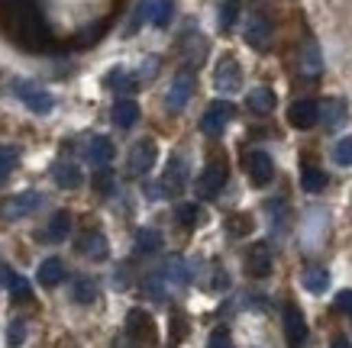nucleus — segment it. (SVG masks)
Instances as JSON below:
<instances>
[{
    "mask_svg": "<svg viewBox=\"0 0 352 348\" xmlns=\"http://www.w3.org/2000/svg\"><path fill=\"white\" fill-rule=\"evenodd\" d=\"M214 87L220 97H233L243 87V71H239L236 55H220V62L214 68Z\"/></svg>",
    "mask_w": 352,
    "mask_h": 348,
    "instance_id": "f257e3e1",
    "label": "nucleus"
},
{
    "mask_svg": "<svg viewBox=\"0 0 352 348\" xmlns=\"http://www.w3.org/2000/svg\"><path fill=\"white\" fill-rule=\"evenodd\" d=\"M194 87H197V78H194L191 68H184V71L175 74V81H171V87H168V97H165V106H168V113H182L184 106L191 104Z\"/></svg>",
    "mask_w": 352,
    "mask_h": 348,
    "instance_id": "f03ea898",
    "label": "nucleus"
},
{
    "mask_svg": "<svg viewBox=\"0 0 352 348\" xmlns=\"http://www.w3.org/2000/svg\"><path fill=\"white\" fill-rule=\"evenodd\" d=\"M39 207H43V194H39V190H23V194H16L10 200H3L0 216H3V220H23V216L36 213Z\"/></svg>",
    "mask_w": 352,
    "mask_h": 348,
    "instance_id": "7ed1b4c3",
    "label": "nucleus"
},
{
    "mask_svg": "<svg viewBox=\"0 0 352 348\" xmlns=\"http://www.w3.org/2000/svg\"><path fill=\"white\" fill-rule=\"evenodd\" d=\"M223 184H226V165L223 161H207V168L201 171L194 190H197L201 200H210V197H217V194L223 190Z\"/></svg>",
    "mask_w": 352,
    "mask_h": 348,
    "instance_id": "20e7f679",
    "label": "nucleus"
},
{
    "mask_svg": "<svg viewBox=\"0 0 352 348\" xmlns=\"http://www.w3.org/2000/svg\"><path fill=\"white\" fill-rule=\"evenodd\" d=\"M13 91L20 94V100H23V106L30 110V113H39V116H45V113H52V94L49 91H43L39 84H26V81H16L13 84Z\"/></svg>",
    "mask_w": 352,
    "mask_h": 348,
    "instance_id": "39448f33",
    "label": "nucleus"
},
{
    "mask_svg": "<svg viewBox=\"0 0 352 348\" xmlns=\"http://www.w3.org/2000/svg\"><path fill=\"white\" fill-rule=\"evenodd\" d=\"M233 104L230 100H217V104H210L207 110H204L201 116V129L207 132V136H220L226 126H230V119H233Z\"/></svg>",
    "mask_w": 352,
    "mask_h": 348,
    "instance_id": "423d86ee",
    "label": "nucleus"
},
{
    "mask_svg": "<svg viewBox=\"0 0 352 348\" xmlns=\"http://www.w3.org/2000/svg\"><path fill=\"white\" fill-rule=\"evenodd\" d=\"M188 184V161L182 155H171L168 165H165V174H162V190L168 194V197H178Z\"/></svg>",
    "mask_w": 352,
    "mask_h": 348,
    "instance_id": "0eeeda50",
    "label": "nucleus"
},
{
    "mask_svg": "<svg viewBox=\"0 0 352 348\" xmlns=\"http://www.w3.org/2000/svg\"><path fill=\"white\" fill-rule=\"evenodd\" d=\"M245 168H249V178H252L256 187H265L268 181L275 178V161H272V155L262 152V148H256V152L245 155Z\"/></svg>",
    "mask_w": 352,
    "mask_h": 348,
    "instance_id": "6e6552de",
    "label": "nucleus"
},
{
    "mask_svg": "<svg viewBox=\"0 0 352 348\" xmlns=\"http://www.w3.org/2000/svg\"><path fill=\"white\" fill-rule=\"evenodd\" d=\"M126 332L133 342H146V345H155V323L146 310H129L126 313Z\"/></svg>",
    "mask_w": 352,
    "mask_h": 348,
    "instance_id": "1a4fd4ad",
    "label": "nucleus"
},
{
    "mask_svg": "<svg viewBox=\"0 0 352 348\" xmlns=\"http://www.w3.org/2000/svg\"><path fill=\"white\" fill-rule=\"evenodd\" d=\"M285 336H288L291 348L307 345V319H304V313H300V306H294V303L285 306Z\"/></svg>",
    "mask_w": 352,
    "mask_h": 348,
    "instance_id": "9d476101",
    "label": "nucleus"
},
{
    "mask_svg": "<svg viewBox=\"0 0 352 348\" xmlns=\"http://www.w3.org/2000/svg\"><path fill=\"white\" fill-rule=\"evenodd\" d=\"M155 159H159L155 142H152V139H139L136 146L129 148V174H146V171H152Z\"/></svg>",
    "mask_w": 352,
    "mask_h": 348,
    "instance_id": "9b49d317",
    "label": "nucleus"
},
{
    "mask_svg": "<svg viewBox=\"0 0 352 348\" xmlns=\"http://www.w3.org/2000/svg\"><path fill=\"white\" fill-rule=\"evenodd\" d=\"M317 119H323L327 129H340L342 123H349V104L342 97H327L323 106L317 104Z\"/></svg>",
    "mask_w": 352,
    "mask_h": 348,
    "instance_id": "f8f14e48",
    "label": "nucleus"
},
{
    "mask_svg": "<svg viewBox=\"0 0 352 348\" xmlns=\"http://www.w3.org/2000/svg\"><path fill=\"white\" fill-rule=\"evenodd\" d=\"M245 271H249V277H258V281L272 275V248L265 242H256L245 252Z\"/></svg>",
    "mask_w": 352,
    "mask_h": 348,
    "instance_id": "ddd939ff",
    "label": "nucleus"
},
{
    "mask_svg": "<svg viewBox=\"0 0 352 348\" xmlns=\"http://www.w3.org/2000/svg\"><path fill=\"white\" fill-rule=\"evenodd\" d=\"M245 43L258 49V52H265L268 43H272V23L262 16V13H252L249 20H245Z\"/></svg>",
    "mask_w": 352,
    "mask_h": 348,
    "instance_id": "4468645a",
    "label": "nucleus"
},
{
    "mask_svg": "<svg viewBox=\"0 0 352 348\" xmlns=\"http://www.w3.org/2000/svg\"><path fill=\"white\" fill-rule=\"evenodd\" d=\"M288 123L294 129L317 126V123H320V119H317V104H314V100H294L288 110Z\"/></svg>",
    "mask_w": 352,
    "mask_h": 348,
    "instance_id": "2eb2a0df",
    "label": "nucleus"
},
{
    "mask_svg": "<svg viewBox=\"0 0 352 348\" xmlns=\"http://www.w3.org/2000/svg\"><path fill=\"white\" fill-rule=\"evenodd\" d=\"M78 252L85 255V258H91V262H104L110 252V245L100 232H85V235L78 239Z\"/></svg>",
    "mask_w": 352,
    "mask_h": 348,
    "instance_id": "dca6fc26",
    "label": "nucleus"
},
{
    "mask_svg": "<svg viewBox=\"0 0 352 348\" xmlns=\"http://www.w3.org/2000/svg\"><path fill=\"white\" fill-rule=\"evenodd\" d=\"M87 161L91 165H97V168H104V165H110V159H113V142H110L107 136H94L91 142H87Z\"/></svg>",
    "mask_w": 352,
    "mask_h": 348,
    "instance_id": "f3484780",
    "label": "nucleus"
},
{
    "mask_svg": "<svg viewBox=\"0 0 352 348\" xmlns=\"http://www.w3.org/2000/svg\"><path fill=\"white\" fill-rule=\"evenodd\" d=\"M52 181L62 190H78L81 187V168L72 165V161H58V165L52 168Z\"/></svg>",
    "mask_w": 352,
    "mask_h": 348,
    "instance_id": "a211bd4d",
    "label": "nucleus"
},
{
    "mask_svg": "<svg viewBox=\"0 0 352 348\" xmlns=\"http://www.w3.org/2000/svg\"><path fill=\"white\" fill-rule=\"evenodd\" d=\"M275 104H278V97H275V91H272V87H256L252 94L245 97V106H249L256 116L272 113V110H275Z\"/></svg>",
    "mask_w": 352,
    "mask_h": 348,
    "instance_id": "6ab92c4d",
    "label": "nucleus"
},
{
    "mask_svg": "<svg viewBox=\"0 0 352 348\" xmlns=\"http://www.w3.org/2000/svg\"><path fill=\"white\" fill-rule=\"evenodd\" d=\"M113 123H117L120 129L136 126V123H139V104H136V100H129V97L117 100V104H113Z\"/></svg>",
    "mask_w": 352,
    "mask_h": 348,
    "instance_id": "aec40b11",
    "label": "nucleus"
},
{
    "mask_svg": "<svg viewBox=\"0 0 352 348\" xmlns=\"http://www.w3.org/2000/svg\"><path fill=\"white\" fill-rule=\"evenodd\" d=\"M68 232H72V213H68V210H58L52 220H49L45 239H49V242H65V239H68Z\"/></svg>",
    "mask_w": 352,
    "mask_h": 348,
    "instance_id": "412c9836",
    "label": "nucleus"
},
{
    "mask_svg": "<svg viewBox=\"0 0 352 348\" xmlns=\"http://www.w3.org/2000/svg\"><path fill=\"white\" fill-rule=\"evenodd\" d=\"M300 68H304V74H307V78H317V74H323V55H320V49H317V43H314V39L304 45Z\"/></svg>",
    "mask_w": 352,
    "mask_h": 348,
    "instance_id": "4be33fe9",
    "label": "nucleus"
},
{
    "mask_svg": "<svg viewBox=\"0 0 352 348\" xmlns=\"http://www.w3.org/2000/svg\"><path fill=\"white\" fill-rule=\"evenodd\" d=\"M3 284H7V290H10L13 300H32V287L26 277H20L16 271H10V268H3Z\"/></svg>",
    "mask_w": 352,
    "mask_h": 348,
    "instance_id": "5701e85b",
    "label": "nucleus"
},
{
    "mask_svg": "<svg viewBox=\"0 0 352 348\" xmlns=\"http://www.w3.org/2000/svg\"><path fill=\"white\" fill-rule=\"evenodd\" d=\"M39 284L43 287H55V284H62V277H65V264L58 262V258H45L43 264H39Z\"/></svg>",
    "mask_w": 352,
    "mask_h": 348,
    "instance_id": "b1692460",
    "label": "nucleus"
},
{
    "mask_svg": "<svg viewBox=\"0 0 352 348\" xmlns=\"http://www.w3.org/2000/svg\"><path fill=\"white\" fill-rule=\"evenodd\" d=\"M304 287H307L310 294H323V290L330 287V271L320 268V264L307 268V271H304Z\"/></svg>",
    "mask_w": 352,
    "mask_h": 348,
    "instance_id": "393cba45",
    "label": "nucleus"
},
{
    "mask_svg": "<svg viewBox=\"0 0 352 348\" xmlns=\"http://www.w3.org/2000/svg\"><path fill=\"white\" fill-rule=\"evenodd\" d=\"M136 78L126 71V68H113V71L107 74V87L110 91H120V94H129V91H136Z\"/></svg>",
    "mask_w": 352,
    "mask_h": 348,
    "instance_id": "a878e982",
    "label": "nucleus"
},
{
    "mask_svg": "<svg viewBox=\"0 0 352 348\" xmlns=\"http://www.w3.org/2000/svg\"><path fill=\"white\" fill-rule=\"evenodd\" d=\"M162 248V235L155 229H139L136 232V252L139 255H155Z\"/></svg>",
    "mask_w": 352,
    "mask_h": 348,
    "instance_id": "bb28decb",
    "label": "nucleus"
},
{
    "mask_svg": "<svg viewBox=\"0 0 352 348\" xmlns=\"http://www.w3.org/2000/svg\"><path fill=\"white\" fill-rule=\"evenodd\" d=\"M16 165H20V148L16 146H0V184L10 178Z\"/></svg>",
    "mask_w": 352,
    "mask_h": 348,
    "instance_id": "cd10ccee",
    "label": "nucleus"
},
{
    "mask_svg": "<svg viewBox=\"0 0 352 348\" xmlns=\"http://www.w3.org/2000/svg\"><path fill=\"white\" fill-rule=\"evenodd\" d=\"M327 171L320 168H304V174H300V187L307 190V194H320L323 187H327Z\"/></svg>",
    "mask_w": 352,
    "mask_h": 348,
    "instance_id": "c85d7f7f",
    "label": "nucleus"
},
{
    "mask_svg": "<svg viewBox=\"0 0 352 348\" xmlns=\"http://www.w3.org/2000/svg\"><path fill=\"white\" fill-rule=\"evenodd\" d=\"M226 232L233 235V239H243L252 232V216L249 213H233L230 220H226Z\"/></svg>",
    "mask_w": 352,
    "mask_h": 348,
    "instance_id": "c756f323",
    "label": "nucleus"
},
{
    "mask_svg": "<svg viewBox=\"0 0 352 348\" xmlns=\"http://www.w3.org/2000/svg\"><path fill=\"white\" fill-rule=\"evenodd\" d=\"M175 16V0H155V10H152V26L165 30Z\"/></svg>",
    "mask_w": 352,
    "mask_h": 348,
    "instance_id": "7c9ffc66",
    "label": "nucleus"
},
{
    "mask_svg": "<svg viewBox=\"0 0 352 348\" xmlns=\"http://www.w3.org/2000/svg\"><path fill=\"white\" fill-rule=\"evenodd\" d=\"M75 300L78 303H85V306L97 300V284L91 281V277H81V281L75 284Z\"/></svg>",
    "mask_w": 352,
    "mask_h": 348,
    "instance_id": "2f4dec72",
    "label": "nucleus"
},
{
    "mask_svg": "<svg viewBox=\"0 0 352 348\" xmlns=\"http://www.w3.org/2000/svg\"><path fill=\"white\" fill-rule=\"evenodd\" d=\"M188 336V319L182 313H175L171 316V332H168V348H178L182 345V338Z\"/></svg>",
    "mask_w": 352,
    "mask_h": 348,
    "instance_id": "473e14b6",
    "label": "nucleus"
},
{
    "mask_svg": "<svg viewBox=\"0 0 352 348\" xmlns=\"http://www.w3.org/2000/svg\"><path fill=\"white\" fill-rule=\"evenodd\" d=\"M236 16H239V0H223V7H220V30L223 32L233 30Z\"/></svg>",
    "mask_w": 352,
    "mask_h": 348,
    "instance_id": "72a5a7b5",
    "label": "nucleus"
},
{
    "mask_svg": "<svg viewBox=\"0 0 352 348\" xmlns=\"http://www.w3.org/2000/svg\"><path fill=\"white\" fill-rule=\"evenodd\" d=\"M333 159H336V165L349 168V165H352V136H346V139H340V142H336V148H333Z\"/></svg>",
    "mask_w": 352,
    "mask_h": 348,
    "instance_id": "f704fd0d",
    "label": "nucleus"
},
{
    "mask_svg": "<svg viewBox=\"0 0 352 348\" xmlns=\"http://www.w3.org/2000/svg\"><path fill=\"white\" fill-rule=\"evenodd\" d=\"M23 342H26V323H23V319H13L10 326H7V345L20 348Z\"/></svg>",
    "mask_w": 352,
    "mask_h": 348,
    "instance_id": "c9c22d12",
    "label": "nucleus"
},
{
    "mask_svg": "<svg viewBox=\"0 0 352 348\" xmlns=\"http://www.w3.org/2000/svg\"><path fill=\"white\" fill-rule=\"evenodd\" d=\"M175 220L182 222V226H194V222L201 220V210H197L194 203H182V207L175 210Z\"/></svg>",
    "mask_w": 352,
    "mask_h": 348,
    "instance_id": "e433bc0d",
    "label": "nucleus"
},
{
    "mask_svg": "<svg viewBox=\"0 0 352 348\" xmlns=\"http://www.w3.org/2000/svg\"><path fill=\"white\" fill-rule=\"evenodd\" d=\"M207 348H233V338H230V329H214L210 338H207Z\"/></svg>",
    "mask_w": 352,
    "mask_h": 348,
    "instance_id": "4c0bfd02",
    "label": "nucleus"
},
{
    "mask_svg": "<svg viewBox=\"0 0 352 348\" xmlns=\"http://www.w3.org/2000/svg\"><path fill=\"white\" fill-rule=\"evenodd\" d=\"M165 275H168L175 284H188V268L182 264V258H171V262H168V271H165Z\"/></svg>",
    "mask_w": 352,
    "mask_h": 348,
    "instance_id": "58836bf2",
    "label": "nucleus"
},
{
    "mask_svg": "<svg viewBox=\"0 0 352 348\" xmlns=\"http://www.w3.org/2000/svg\"><path fill=\"white\" fill-rule=\"evenodd\" d=\"M94 187L100 190V194H110V190H113V174H110V171H97Z\"/></svg>",
    "mask_w": 352,
    "mask_h": 348,
    "instance_id": "ea45409f",
    "label": "nucleus"
},
{
    "mask_svg": "<svg viewBox=\"0 0 352 348\" xmlns=\"http://www.w3.org/2000/svg\"><path fill=\"white\" fill-rule=\"evenodd\" d=\"M336 310H340V313H352V290H342V294L336 297Z\"/></svg>",
    "mask_w": 352,
    "mask_h": 348,
    "instance_id": "a19ab883",
    "label": "nucleus"
},
{
    "mask_svg": "<svg viewBox=\"0 0 352 348\" xmlns=\"http://www.w3.org/2000/svg\"><path fill=\"white\" fill-rule=\"evenodd\" d=\"M333 348H352V345H349V338H336V342H333Z\"/></svg>",
    "mask_w": 352,
    "mask_h": 348,
    "instance_id": "79ce46f5",
    "label": "nucleus"
}]
</instances>
